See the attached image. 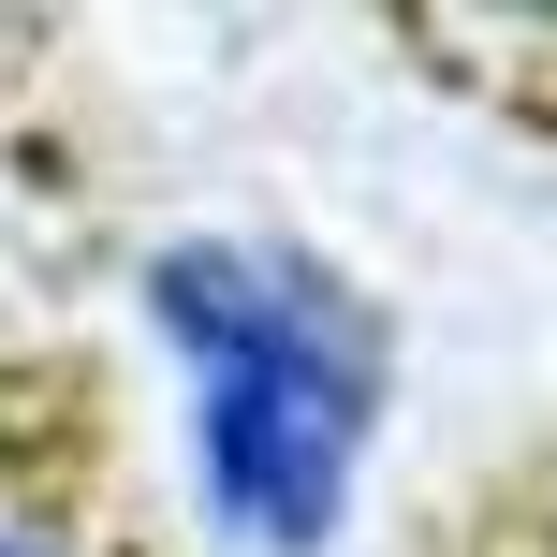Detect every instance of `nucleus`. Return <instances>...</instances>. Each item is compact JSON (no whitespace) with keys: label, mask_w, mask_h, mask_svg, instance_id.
<instances>
[{"label":"nucleus","mask_w":557,"mask_h":557,"mask_svg":"<svg viewBox=\"0 0 557 557\" xmlns=\"http://www.w3.org/2000/svg\"><path fill=\"white\" fill-rule=\"evenodd\" d=\"M162 337L191 367V470L221 529L323 543L352 499V455L382 425V323L308 250H176Z\"/></svg>","instance_id":"obj_1"},{"label":"nucleus","mask_w":557,"mask_h":557,"mask_svg":"<svg viewBox=\"0 0 557 557\" xmlns=\"http://www.w3.org/2000/svg\"><path fill=\"white\" fill-rule=\"evenodd\" d=\"M0 557H88V529H74L29 470H0Z\"/></svg>","instance_id":"obj_2"}]
</instances>
